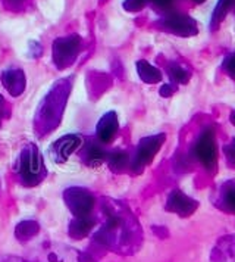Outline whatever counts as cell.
Listing matches in <instances>:
<instances>
[{"mask_svg": "<svg viewBox=\"0 0 235 262\" xmlns=\"http://www.w3.org/2000/svg\"><path fill=\"white\" fill-rule=\"evenodd\" d=\"M103 211L106 224L96 233L94 238L118 253L128 255L138 250L143 233L137 218L128 206L119 201H106L103 202Z\"/></svg>", "mask_w": 235, "mask_h": 262, "instance_id": "cell-1", "label": "cell"}, {"mask_svg": "<svg viewBox=\"0 0 235 262\" xmlns=\"http://www.w3.org/2000/svg\"><path fill=\"white\" fill-rule=\"evenodd\" d=\"M69 90V80H60L53 85L52 92L41 102V106L35 117V127L40 136L50 133V130H53L59 124L63 106L68 100Z\"/></svg>", "mask_w": 235, "mask_h": 262, "instance_id": "cell-2", "label": "cell"}, {"mask_svg": "<svg viewBox=\"0 0 235 262\" xmlns=\"http://www.w3.org/2000/svg\"><path fill=\"white\" fill-rule=\"evenodd\" d=\"M18 172L24 186L34 187L46 177V168L43 158L35 144H27L18 159Z\"/></svg>", "mask_w": 235, "mask_h": 262, "instance_id": "cell-3", "label": "cell"}, {"mask_svg": "<svg viewBox=\"0 0 235 262\" xmlns=\"http://www.w3.org/2000/svg\"><path fill=\"white\" fill-rule=\"evenodd\" d=\"M81 37L77 34L56 38L53 41V50H52V58H53V63L56 65V68L59 70L69 68L77 59V56L81 50Z\"/></svg>", "mask_w": 235, "mask_h": 262, "instance_id": "cell-4", "label": "cell"}, {"mask_svg": "<svg viewBox=\"0 0 235 262\" xmlns=\"http://www.w3.org/2000/svg\"><path fill=\"white\" fill-rule=\"evenodd\" d=\"M38 262H94L87 253L65 245H44Z\"/></svg>", "mask_w": 235, "mask_h": 262, "instance_id": "cell-5", "label": "cell"}, {"mask_svg": "<svg viewBox=\"0 0 235 262\" xmlns=\"http://www.w3.org/2000/svg\"><path fill=\"white\" fill-rule=\"evenodd\" d=\"M194 155L209 171L215 172L218 165V150L215 142V130L209 127L201 133L197 143L194 146Z\"/></svg>", "mask_w": 235, "mask_h": 262, "instance_id": "cell-6", "label": "cell"}, {"mask_svg": "<svg viewBox=\"0 0 235 262\" xmlns=\"http://www.w3.org/2000/svg\"><path fill=\"white\" fill-rule=\"evenodd\" d=\"M63 201L75 216H88L94 208V196L82 187H69L63 191Z\"/></svg>", "mask_w": 235, "mask_h": 262, "instance_id": "cell-7", "label": "cell"}, {"mask_svg": "<svg viewBox=\"0 0 235 262\" xmlns=\"http://www.w3.org/2000/svg\"><path fill=\"white\" fill-rule=\"evenodd\" d=\"M165 142V134H156L143 139L138 147L135 150V156L132 161V169L134 172H141L146 165H149L153 161V158L159 152V149L162 147Z\"/></svg>", "mask_w": 235, "mask_h": 262, "instance_id": "cell-8", "label": "cell"}, {"mask_svg": "<svg viewBox=\"0 0 235 262\" xmlns=\"http://www.w3.org/2000/svg\"><path fill=\"white\" fill-rule=\"evenodd\" d=\"M160 28L179 37H191L197 34V23L187 15L178 12L166 13L160 19Z\"/></svg>", "mask_w": 235, "mask_h": 262, "instance_id": "cell-9", "label": "cell"}, {"mask_svg": "<svg viewBox=\"0 0 235 262\" xmlns=\"http://www.w3.org/2000/svg\"><path fill=\"white\" fill-rule=\"evenodd\" d=\"M82 144V139L77 134H68L60 137L55 143L50 146L49 154L53 162L56 164H63L80 146Z\"/></svg>", "mask_w": 235, "mask_h": 262, "instance_id": "cell-10", "label": "cell"}, {"mask_svg": "<svg viewBox=\"0 0 235 262\" xmlns=\"http://www.w3.org/2000/svg\"><path fill=\"white\" fill-rule=\"evenodd\" d=\"M199 208V203L194 199L188 198L187 194H184L181 190H174L166 202V211L178 214L179 216H190L194 214V211Z\"/></svg>", "mask_w": 235, "mask_h": 262, "instance_id": "cell-11", "label": "cell"}, {"mask_svg": "<svg viewBox=\"0 0 235 262\" xmlns=\"http://www.w3.org/2000/svg\"><path fill=\"white\" fill-rule=\"evenodd\" d=\"M118 130H119L118 115L115 112H107L97 122L96 134H97V139H99L100 143L107 144L116 137Z\"/></svg>", "mask_w": 235, "mask_h": 262, "instance_id": "cell-12", "label": "cell"}, {"mask_svg": "<svg viewBox=\"0 0 235 262\" xmlns=\"http://www.w3.org/2000/svg\"><path fill=\"white\" fill-rule=\"evenodd\" d=\"M0 78H2L3 87L9 92V95L15 97L22 95L25 90V84H27L22 70H6L2 72Z\"/></svg>", "mask_w": 235, "mask_h": 262, "instance_id": "cell-13", "label": "cell"}, {"mask_svg": "<svg viewBox=\"0 0 235 262\" xmlns=\"http://www.w3.org/2000/svg\"><path fill=\"white\" fill-rule=\"evenodd\" d=\"M213 262H235V234L222 237L212 253Z\"/></svg>", "mask_w": 235, "mask_h": 262, "instance_id": "cell-14", "label": "cell"}, {"mask_svg": "<svg viewBox=\"0 0 235 262\" xmlns=\"http://www.w3.org/2000/svg\"><path fill=\"white\" fill-rule=\"evenodd\" d=\"M216 206L225 212L235 214V180L223 184L216 198Z\"/></svg>", "mask_w": 235, "mask_h": 262, "instance_id": "cell-15", "label": "cell"}, {"mask_svg": "<svg viewBox=\"0 0 235 262\" xmlns=\"http://www.w3.org/2000/svg\"><path fill=\"white\" fill-rule=\"evenodd\" d=\"M94 227V220L88 216H75L72 221H70L69 236L72 238H77V240H81V238L87 237L90 234V231L93 230Z\"/></svg>", "mask_w": 235, "mask_h": 262, "instance_id": "cell-16", "label": "cell"}, {"mask_svg": "<svg viewBox=\"0 0 235 262\" xmlns=\"http://www.w3.org/2000/svg\"><path fill=\"white\" fill-rule=\"evenodd\" d=\"M106 158H107V154L99 144H88L82 152V159L88 167H99L103 161H106Z\"/></svg>", "mask_w": 235, "mask_h": 262, "instance_id": "cell-17", "label": "cell"}, {"mask_svg": "<svg viewBox=\"0 0 235 262\" xmlns=\"http://www.w3.org/2000/svg\"><path fill=\"white\" fill-rule=\"evenodd\" d=\"M137 71H138V75H140V78L144 83L154 84L159 83L162 80V72L159 71L157 68H154L153 65H150L149 62H146V60H138L137 62Z\"/></svg>", "mask_w": 235, "mask_h": 262, "instance_id": "cell-18", "label": "cell"}, {"mask_svg": "<svg viewBox=\"0 0 235 262\" xmlns=\"http://www.w3.org/2000/svg\"><path fill=\"white\" fill-rule=\"evenodd\" d=\"M235 6V0H219L215 11H213V15H212V21H210V28L216 30L219 24L222 23L226 16V13L229 12L231 9H234Z\"/></svg>", "mask_w": 235, "mask_h": 262, "instance_id": "cell-19", "label": "cell"}, {"mask_svg": "<svg viewBox=\"0 0 235 262\" xmlns=\"http://www.w3.org/2000/svg\"><path fill=\"white\" fill-rule=\"evenodd\" d=\"M40 231V226L38 223L35 221H31V220H27V221H22L19 223L16 228H15V236L19 242H27L30 238H33Z\"/></svg>", "mask_w": 235, "mask_h": 262, "instance_id": "cell-20", "label": "cell"}, {"mask_svg": "<svg viewBox=\"0 0 235 262\" xmlns=\"http://www.w3.org/2000/svg\"><path fill=\"white\" fill-rule=\"evenodd\" d=\"M147 3H153L159 8H168L172 3V0H125L124 8L129 12H137V11H141Z\"/></svg>", "mask_w": 235, "mask_h": 262, "instance_id": "cell-21", "label": "cell"}, {"mask_svg": "<svg viewBox=\"0 0 235 262\" xmlns=\"http://www.w3.org/2000/svg\"><path fill=\"white\" fill-rule=\"evenodd\" d=\"M107 164L112 171H116V172H121L124 171L127 164H128V155L125 152H112L110 155H107Z\"/></svg>", "mask_w": 235, "mask_h": 262, "instance_id": "cell-22", "label": "cell"}, {"mask_svg": "<svg viewBox=\"0 0 235 262\" xmlns=\"http://www.w3.org/2000/svg\"><path fill=\"white\" fill-rule=\"evenodd\" d=\"M168 74H169V77H171V80H172L174 83L184 84V83H187L188 80H190V72H188L184 67L178 65V63H172V65H169V68H168Z\"/></svg>", "mask_w": 235, "mask_h": 262, "instance_id": "cell-23", "label": "cell"}, {"mask_svg": "<svg viewBox=\"0 0 235 262\" xmlns=\"http://www.w3.org/2000/svg\"><path fill=\"white\" fill-rule=\"evenodd\" d=\"M223 70L226 71L228 75L235 78V55H229L228 58L223 60Z\"/></svg>", "mask_w": 235, "mask_h": 262, "instance_id": "cell-24", "label": "cell"}, {"mask_svg": "<svg viewBox=\"0 0 235 262\" xmlns=\"http://www.w3.org/2000/svg\"><path fill=\"white\" fill-rule=\"evenodd\" d=\"M225 155H226L229 165H232V168H235V139L232 143L225 146Z\"/></svg>", "mask_w": 235, "mask_h": 262, "instance_id": "cell-25", "label": "cell"}, {"mask_svg": "<svg viewBox=\"0 0 235 262\" xmlns=\"http://www.w3.org/2000/svg\"><path fill=\"white\" fill-rule=\"evenodd\" d=\"M9 117V106L6 105L3 96L0 95V125H2V121L6 119Z\"/></svg>", "mask_w": 235, "mask_h": 262, "instance_id": "cell-26", "label": "cell"}, {"mask_svg": "<svg viewBox=\"0 0 235 262\" xmlns=\"http://www.w3.org/2000/svg\"><path fill=\"white\" fill-rule=\"evenodd\" d=\"M175 92V89L171 85V84H165L163 87L160 89V95L163 96V97H169V96L172 95Z\"/></svg>", "mask_w": 235, "mask_h": 262, "instance_id": "cell-27", "label": "cell"}, {"mask_svg": "<svg viewBox=\"0 0 235 262\" xmlns=\"http://www.w3.org/2000/svg\"><path fill=\"white\" fill-rule=\"evenodd\" d=\"M6 2H11V3H19V2H22V0H6Z\"/></svg>", "mask_w": 235, "mask_h": 262, "instance_id": "cell-28", "label": "cell"}, {"mask_svg": "<svg viewBox=\"0 0 235 262\" xmlns=\"http://www.w3.org/2000/svg\"><path fill=\"white\" fill-rule=\"evenodd\" d=\"M231 121H232V124H234V125H235V112H234V114H232V117H231Z\"/></svg>", "mask_w": 235, "mask_h": 262, "instance_id": "cell-29", "label": "cell"}, {"mask_svg": "<svg viewBox=\"0 0 235 262\" xmlns=\"http://www.w3.org/2000/svg\"><path fill=\"white\" fill-rule=\"evenodd\" d=\"M194 2H196V3H203L204 0H194Z\"/></svg>", "mask_w": 235, "mask_h": 262, "instance_id": "cell-30", "label": "cell"}, {"mask_svg": "<svg viewBox=\"0 0 235 262\" xmlns=\"http://www.w3.org/2000/svg\"><path fill=\"white\" fill-rule=\"evenodd\" d=\"M234 11H235V6H234Z\"/></svg>", "mask_w": 235, "mask_h": 262, "instance_id": "cell-31", "label": "cell"}]
</instances>
